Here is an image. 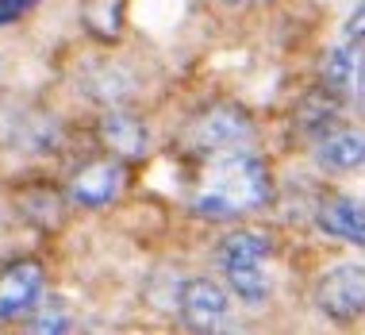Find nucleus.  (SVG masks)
Returning <instances> with one entry per match:
<instances>
[{
    "mask_svg": "<svg viewBox=\"0 0 365 335\" xmlns=\"http://www.w3.org/2000/svg\"><path fill=\"white\" fill-rule=\"evenodd\" d=\"M269 196L273 177L262 154H254L250 146H227L208 154L192 193V209L208 220H231V216L258 212Z\"/></svg>",
    "mask_w": 365,
    "mask_h": 335,
    "instance_id": "f257e3e1",
    "label": "nucleus"
},
{
    "mask_svg": "<svg viewBox=\"0 0 365 335\" xmlns=\"http://www.w3.org/2000/svg\"><path fill=\"white\" fill-rule=\"evenodd\" d=\"M269 254H273V239L265 231H254V228L231 231L220 243L223 274H227V281H231V289L239 301H246V304L269 301L273 281H269V270H265V259H269Z\"/></svg>",
    "mask_w": 365,
    "mask_h": 335,
    "instance_id": "f03ea898",
    "label": "nucleus"
},
{
    "mask_svg": "<svg viewBox=\"0 0 365 335\" xmlns=\"http://www.w3.org/2000/svg\"><path fill=\"white\" fill-rule=\"evenodd\" d=\"M254 124L239 104H212L189 127V143L196 151H227V146H250Z\"/></svg>",
    "mask_w": 365,
    "mask_h": 335,
    "instance_id": "7ed1b4c3",
    "label": "nucleus"
},
{
    "mask_svg": "<svg viewBox=\"0 0 365 335\" xmlns=\"http://www.w3.org/2000/svg\"><path fill=\"white\" fill-rule=\"evenodd\" d=\"M315 297H319V309L334 320L361 316V304H365V270H361V262L331 266V270L319 278Z\"/></svg>",
    "mask_w": 365,
    "mask_h": 335,
    "instance_id": "20e7f679",
    "label": "nucleus"
},
{
    "mask_svg": "<svg viewBox=\"0 0 365 335\" xmlns=\"http://www.w3.org/2000/svg\"><path fill=\"white\" fill-rule=\"evenodd\" d=\"M177 312L185 316V324L196 331H215L223 328L231 316V297H227L223 285H215L208 278H192L181 285L177 293Z\"/></svg>",
    "mask_w": 365,
    "mask_h": 335,
    "instance_id": "39448f33",
    "label": "nucleus"
},
{
    "mask_svg": "<svg viewBox=\"0 0 365 335\" xmlns=\"http://www.w3.org/2000/svg\"><path fill=\"white\" fill-rule=\"evenodd\" d=\"M331 93L346 96V101H361V8L354 12V19L346 24L339 46H331L327 62H323Z\"/></svg>",
    "mask_w": 365,
    "mask_h": 335,
    "instance_id": "423d86ee",
    "label": "nucleus"
},
{
    "mask_svg": "<svg viewBox=\"0 0 365 335\" xmlns=\"http://www.w3.org/2000/svg\"><path fill=\"white\" fill-rule=\"evenodd\" d=\"M38 301H43V266L38 262H16L0 270V324L31 316Z\"/></svg>",
    "mask_w": 365,
    "mask_h": 335,
    "instance_id": "0eeeda50",
    "label": "nucleus"
},
{
    "mask_svg": "<svg viewBox=\"0 0 365 335\" xmlns=\"http://www.w3.org/2000/svg\"><path fill=\"white\" fill-rule=\"evenodd\" d=\"M123 181L127 177H123L120 159H96V162H85L73 174L70 196L77 204H85V209H104V204H112L123 193Z\"/></svg>",
    "mask_w": 365,
    "mask_h": 335,
    "instance_id": "6e6552de",
    "label": "nucleus"
},
{
    "mask_svg": "<svg viewBox=\"0 0 365 335\" xmlns=\"http://www.w3.org/2000/svg\"><path fill=\"white\" fill-rule=\"evenodd\" d=\"M101 139H104V146L115 154V159H143V154L150 151L146 124L139 120V116H131V112H120V108L104 112V120H101Z\"/></svg>",
    "mask_w": 365,
    "mask_h": 335,
    "instance_id": "1a4fd4ad",
    "label": "nucleus"
},
{
    "mask_svg": "<svg viewBox=\"0 0 365 335\" xmlns=\"http://www.w3.org/2000/svg\"><path fill=\"white\" fill-rule=\"evenodd\" d=\"M315 224H319L327 235H339V239L354 243V247H361V243H365V216H361V204L350 201V196H334V201L319 204Z\"/></svg>",
    "mask_w": 365,
    "mask_h": 335,
    "instance_id": "9d476101",
    "label": "nucleus"
},
{
    "mask_svg": "<svg viewBox=\"0 0 365 335\" xmlns=\"http://www.w3.org/2000/svg\"><path fill=\"white\" fill-rule=\"evenodd\" d=\"M365 159V139L361 131H331L327 139L319 143L315 151V162L331 174H346V170H358Z\"/></svg>",
    "mask_w": 365,
    "mask_h": 335,
    "instance_id": "9b49d317",
    "label": "nucleus"
},
{
    "mask_svg": "<svg viewBox=\"0 0 365 335\" xmlns=\"http://www.w3.org/2000/svg\"><path fill=\"white\" fill-rule=\"evenodd\" d=\"M85 96L101 104H120L123 96H131V74H123L115 62H101L85 77Z\"/></svg>",
    "mask_w": 365,
    "mask_h": 335,
    "instance_id": "f8f14e48",
    "label": "nucleus"
},
{
    "mask_svg": "<svg viewBox=\"0 0 365 335\" xmlns=\"http://www.w3.org/2000/svg\"><path fill=\"white\" fill-rule=\"evenodd\" d=\"M12 146L27 154H46L58 146V124L51 116H19V124L12 127Z\"/></svg>",
    "mask_w": 365,
    "mask_h": 335,
    "instance_id": "ddd939ff",
    "label": "nucleus"
},
{
    "mask_svg": "<svg viewBox=\"0 0 365 335\" xmlns=\"http://www.w3.org/2000/svg\"><path fill=\"white\" fill-rule=\"evenodd\" d=\"M81 16H85V27L93 35L112 39L123 27V0H85Z\"/></svg>",
    "mask_w": 365,
    "mask_h": 335,
    "instance_id": "4468645a",
    "label": "nucleus"
},
{
    "mask_svg": "<svg viewBox=\"0 0 365 335\" xmlns=\"http://www.w3.org/2000/svg\"><path fill=\"white\" fill-rule=\"evenodd\" d=\"M35 320L27 324L35 335H58V331H73V316H70V309H66V301H58L51 297L46 304H35Z\"/></svg>",
    "mask_w": 365,
    "mask_h": 335,
    "instance_id": "2eb2a0df",
    "label": "nucleus"
},
{
    "mask_svg": "<svg viewBox=\"0 0 365 335\" xmlns=\"http://www.w3.org/2000/svg\"><path fill=\"white\" fill-rule=\"evenodd\" d=\"M35 8V0H0V27L16 24V19H24L27 12Z\"/></svg>",
    "mask_w": 365,
    "mask_h": 335,
    "instance_id": "dca6fc26",
    "label": "nucleus"
},
{
    "mask_svg": "<svg viewBox=\"0 0 365 335\" xmlns=\"http://www.w3.org/2000/svg\"><path fill=\"white\" fill-rule=\"evenodd\" d=\"M223 4H231V8H246V4H269V0H223Z\"/></svg>",
    "mask_w": 365,
    "mask_h": 335,
    "instance_id": "f3484780",
    "label": "nucleus"
}]
</instances>
